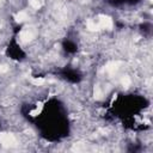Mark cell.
I'll list each match as a JSON object with an SVG mask.
<instances>
[{
	"mask_svg": "<svg viewBox=\"0 0 153 153\" xmlns=\"http://www.w3.org/2000/svg\"><path fill=\"white\" fill-rule=\"evenodd\" d=\"M36 36V30L32 27V26H27V27H24L20 32H19V41L22 43H29L30 41H32Z\"/></svg>",
	"mask_w": 153,
	"mask_h": 153,
	"instance_id": "1",
	"label": "cell"
},
{
	"mask_svg": "<svg viewBox=\"0 0 153 153\" xmlns=\"http://www.w3.org/2000/svg\"><path fill=\"white\" fill-rule=\"evenodd\" d=\"M0 143L5 148H11L17 146V139L11 133H0Z\"/></svg>",
	"mask_w": 153,
	"mask_h": 153,
	"instance_id": "2",
	"label": "cell"
},
{
	"mask_svg": "<svg viewBox=\"0 0 153 153\" xmlns=\"http://www.w3.org/2000/svg\"><path fill=\"white\" fill-rule=\"evenodd\" d=\"M97 23L100 29H111L112 27V19L105 14H99L97 18Z\"/></svg>",
	"mask_w": 153,
	"mask_h": 153,
	"instance_id": "3",
	"label": "cell"
},
{
	"mask_svg": "<svg viewBox=\"0 0 153 153\" xmlns=\"http://www.w3.org/2000/svg\"><path fill=\"white\" fill-rule=\"evenodd\" d=\"M120 66H121V62H118V61H111V62H108L105 65V71L109 74H115L120 69Z\"/></svg>",
	"mask_w": 153,
	"mask_h": 153,
	"instance_id": "4",
	"label": "cell"
},
{
	"mask_svg": "<svg viewBox=\"0 0 153 153\" xmlns=\"http://www.w3.org/2000/svg\"><path fill=\"white\" fill-rule=\"evenodd\" d=\"M87 29L90 31H98V30H100V27H99V25H98L96 19H90L87 22Z\"/></svg>",
	"mask_w": 153,
	"mask_h": 153,
	"instance_id": "5",
	"label": "cell"
},
{
	"mask_svg": "<svg viewBox=\"0 0 153 153\" xmlns=\"http://www.w3.org/2000/svg\"><path fill=\"white\" fill-rule=\"evenodd\" d=\"M14 19H16L17 23H23V22H25V20L27 19V14H26V12L20 11V12H18V13L16 14Z\"/></svg>",
	"mask_w": 153,
	"mask_h": 153,
	"instance_id": "6",
	"label": "cell"
},
{
	"mask_svg": "<svg viewBox=\"0 0 153 153\" xmlns=\"http://www.w3.org/2000/svg\"><path fill=\"white\" fill-rule=\"evenodd\" d=\"M29 4H30V6H31V7H33V8L38 10V8H41V7L43 6L44 0H29Z\"/></svg>",
	"mask_w": 153,
	"mask_h": 153,
	"instance_id": "7",
	"label": "cell"
},
{
	"mask_svg": "<svg viewBox=\"0 0 153 153\" xmlns=\"http://www.w3.org/2000/svg\"><path fill=\"white\" fill-rule=\"evenodd\" d=\"M130 82H131V80H130V78H129L128 75H124V76L121 78V84H122V86L128 87V86L130 85Z\"/></svg>",
	"mask_w": 153,
	"mask_h": 153,
	"instance_id": "8",
	"label": "cell"
},
{
	"mask_svg": "<svg viewBox=\"0 0 153 153\" xmlns=\"http://www.w3.org/2000/svg\"><path fill=\"white\" fill-rule=\"evenodd\" d=\"M31 82L33 85H43L45 82L44 78H31Z\"/></svg>",
	"mask_w": 153,
	"mask_h": 153,
	"instance_id": "9",
	"label": "cell"
},
{
	"mask_svg": "<svg viewBox=\"0 0 153 153\" xmlns=\"http://www.w3.org/2000/svg\"><path fill=\"white\" fill-rule=\"evenodd\" d=\"M93 94H94V98H97V99H99V98L102 97V91H100V87H99L98 85L94 86V88H93Z\"/></svg>",
	"mask_w": 153,
	"mask_h": 153,
	"instance_id": "10",
	"label": "cell"
},
{
	"mask_svg": "<svg viewBox=\"0 0 153 153\" xmlns=\"http://www.w3.org/2000/svg\"><path fill=\"white\" fill-rule=\"evenodd\" d=\"M81 149H84V143L82 142L74 143V146L72 147V151H81Z\"/></svg>",
	"mask_w": 153,
	"mask_h": 153,
	"instance_id": "11",
	"label": "cell"
},
{
	"mask_svg": "<svg viewBox=\"0 0 153 153\" xmlns=\"http://www.w3.org/2000/svg\"><path fill=\"white\" fill-rule=\"evenodd\" d=\"M7 69H8V68H7V66H6V65H1V66H0V74L6 73V72H7Z\"/></svg>",
	"mask_w": 153,
	"mask_h": 153,
	"instance_id": "12",
	"label": "cell"
},
{
	"mask_svg": "<svg viewBox=\"0 0 153 153\" xmlns=\"http://www.w3.org/2000/svg\"><path fill=\"white\" fill-rule=\"evenodd\" d=\"M2 4H4V0H0V6H1Z\"/></svg>",
	"mask_w": 153,
	"mask_h": 153,
	"instance_id": "13",
	"label": "cell"
}]
</instances>
